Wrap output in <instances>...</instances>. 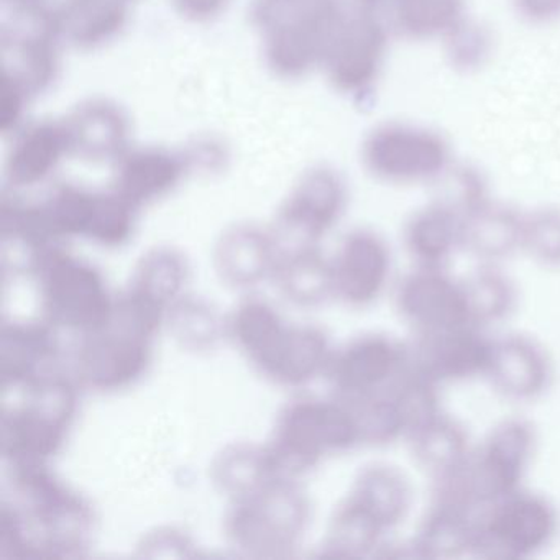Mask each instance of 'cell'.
<instances>
[{
	"label": "cell",
	"mask_w": 560,
	"mask_h": 560,
	"mask_svg": "<svg viewBox=\"0 0 560 560\" xmlns=\"http://www.w3.org/2000/svg\"><path fill=\"white\" fill-rule=\"evenodd\" d=\"M15 4H24V2H37V0H14Z\"/></svg>",
	"instance_id": "47"
},
{
	"label": "cell",
	"mask_w": 560,
	"mask_h": 560,
	"mask_svg": "<svg viewBox=\"0 0 560 560\" xmlns=\"http://www.w3.org/2000/svg\"><path fill=\"white\" fill-rule=\"evenodd\" d=\"M412 462L432 483L452 477L467 460L474 441L464 422L442 409L406 439Z\"/></svg>",
	"instance_id": "29"
},
{
	"label": "cell",
	"mask_w": 560,
	"mask_h": 560,
	"mask_svg": "<svg viewBox=\"0 0 560 560\" xmlns=\"http://www.w3.org/2000/svg\"><path fill=\"white\" fill-rule=\"evenodd\" d=\"M225 329L228 342L265 378L280 359L293 323L271 301L248 293L225 314Z\"/></svg>",
	"instance_id": "21"
},
{
	"label": "cell",
	"mask_w": 560,
	"mask_h": 560,
	"mask_svg": "<svg viewBox=\"0 0 560 560\" xmlns=\"http://www.w3.org/2000/svg\"><path fill=\"white\" fill-rule=\"evenodd\" d=\"M334 349L336 346L323 327L294 324L290 340L267 382L280 388H304L326 376Z\"/></svg>",
	"instance_id": "35"
},
{
	"label": "cell",
	"mask_w": 560,
	"mask_h": 560,
	"mask_svg": "<svg viewBox=\"0 0 560 560\" xmlns=\"http://www.w3.org/2000/svg\"><path fill=\"white\" fill-rule=\"evenodd\" d=\"M411 366L444 388L455 383L485 380L490 363L493 336L477 326H460L441 332L415 336Z\"/></svg>",
	"instance_id": "16"
},
{
	"label": "cell",
	"mask_w": 560,
	"mask_h": 560,
	"mask_svg": "<svg viewBox=\"0 0 560 560\" xmlns=\"http://www.w3.org/2000/svg\"><path fill=\"white\" fill-rule=\"evenodd\" d=\"M303 2H307V0H258L257 9H255L258 24L264 27L268 22L278 18V15L296 8V5L303 4Z\"/></svg>",
	"instance_id": "46"
},
{
	"label": "cell",
	"mask_w": 560,
	"mask_h": 560,
	"mask_svg": "<svg viewBox=\"0 0 560 560\" xmlns=\"http://www.w3.org/2000/svg\"><path fill=\"white\" fill-rule=\"evenodd\" d=\"M523 255L547 271H560V206L524 212Z\"/></svg>",
	"instance_id": "40"
},
{
	"label": "cell",
	"mask_w": 560,
	"mask_h": 560,
	"mask_svg": "<svg viewBox=\"0 0 560 560\" xmlns=\"http://www.w3.org/2000/svg\"><path fill=\"white\" fill-rule=\"evenodd\" d=\"M159 336V330L116 300L109 323L78 339L71 355V375L88 392L101 395L126 392L149 373Z\"/></svg>",
	"instance_id": "6"
},
{
	"label": "cell",
	"mask_w": 560,
	"mask_h": 560,
	"mask_svg": "<svg viewBox=\"0 0 560 560\" xmlns=\"http://www.w3.org/2000/svg\"><path fill=\"white\" fill-rule=\"evenodd\" d=\"M231 0H173L176 11L192 22H209L228 11Z\"/></svg>",
	"instance_id": "44"
},
{
	"label": "cell",
	"mask_w": 560,
	"mask_h": 560,
	"mask_svg": "<svg viewBox=\"0 0 560 560\" xmlns=\"http://www.w3.org/2000/svg\"><path fill=\"white\" fill-rule=\"evenodd\" d=\"M334 301L353 311L375 306L393 284L392 245L380 232L357 228L347 232L330 254Z\"/></svg>",
	"instance_id": "12"
},
{
	"label": "cell",
	"mask_w": 560,
	"mask_h": 560,
	"mask_svg": "<svg viewBox=\"0 0 560 560\" xmlns=\"http://www.w3.org/2000/svg\"><path fill=\"white\" fill-rule=\"evenodd\" d=\"M37 2L15 4L14 24L2 34V73L31 94L44 91L57 78L61 38L55 12L45 11Z\"/></svg>",
	"instance_id": "13"
},
{
	"label": "cell",
	"mask_w": 560,
	"mask_h": 560,
	"mask_svg": "<svg viewBox=\"0 0 560 560\" xmlns=\"http://www.w3.org/2000/svg\"><path fill=\"white\" fill-rule=\"evenodd\" d=\"M393 300L396 313L415 336L474 326L462 280L447 268L415 267L395 284Z\"/></svg>",
	"instance_id": "14"
},
{
	"label": "cell",
	"mask_w": 560,
	"mask_h": 560,
	"mask_svg": "<svg viewBox=\"0 0 560 560\" xmlns=\"http://www.w3.org/2000/svg\"><path fill=\"white\" fill-rule=\"evenodd\" d=\"M393 31L408 40L444 38L465 18L464 0H385Z\"/></svg>",
	"instance_id": "38"
},
{
	"label": "cell",
	"mask_w": 560,
	"mask_h": 560,
	"mask_svg": "<svg viewBox=\"0 0 560 560\" xmlns=\"http://www.w3.org/2000/svg\"><path fill=\"white\" fill-rule=\"evenodd\" d=\"M37 284L42 319L63 336H90L103 329L114 314L117 294L103 271L65 245L55 247L38 265Z\"/></svg>",
	"instance_id": "5"
},
{
	"label": "cell",
	"mask_w": 560,
	"mask_h": 560,
	"mask_svg": "<svg viewBox=\"0 0 560 560\" xmlns=\"http://www.w3.org/2000/svg\"><path fill=\"white\" fill-rule=\"evenodd\" d=\"M73 424L22 396H2L0 454L11 465L50 464Z\"/></svg>",
	"instance_id": "19"
},
{
	"label": "cell",
	"mask_w": 560,
	"mask_h": 560,
	"mask_svg": "<svg viewBox=\"0 0 560 560\" xmlns=\"http://www.w3.org/2000/svg\"><path fill=\"white\" fill-rule=\"evenodd\" d=\"M61 334L45 319H14L0 332V388L19 389L61 372Z\"/></svg>",
	"instance_id": "20"
},
{
	"label": "cell",
	"mask_w": 560,
	"mask_h": 560,
	"mask_svg": "<svg viewBox=\"0 0 560 560\" xmlns=\"http://www.w3.org/2000/svg\"><path fill=\"white\" fill-rule=\"evenodd\" d=\"M21 517L34 560H73L93 542L96 516L90 501L61 480L50 464L8 467L5 500Z\"/></svg>",
	"instance_id": "1"
},
{
	"label": "cell",
	"mask_w": 560,
	"mask_h": 560,
	"mask_svg": "<svg viewBox=\"0 0 560 560\" xmlns=\"http://www.w3.org/2000/svg\"><path fill=\"white\" fill-rule=\"evenodd\" d=\"M460 280L468 319L474 326L490 330L506 323L516 313L520 290L501 265H477Z\"/></svg>",
	"instance_id": "37"
},
{
	"label": "cell",
	"mask_w": 560,
	"mask_h": 560,
	"mask_svg": "<svg viewBox=\"0 0 560 560\" xmlns=\"http://www.w3.org/2000/svg\"><path fill=\"white\" fill-rule=\"evenodd\" d=\"M349 206L346 179L329 166H314L294 183L270 225L283 250L320 242L336 231Z\"/></svg>",
	"instance_id": "10"
},
{
	"label": "cell",
	"mask_w": 560,
	"mask_h": 560,
	"mask_svg": "<svg viewBox=\"0 0 560 560\" xmlns=\"http://www.w3.org/2000/svg\"><path fill=\"white\" fill-rule=\"evenodd\" d=\"M313 520V501L300 478L278 477L245 500L229 503L222 533L229 549L247 559L293 556Z\"/></svg>",
	"instance_id": "3"
},
{
	"label": "cell",
	"mask_w": 560,
	"mask_h": 560,
	"mask_svg": "<svg viewBox=\"0 0 560 560\" xmlns=\"http://www.w3.org/2000/svg\"><path fill=\"white\" fill-rule=\"evenodd\" d=\"M209 481L228 503L245 500L258 493L275 478L278 471L267 444L232 442L215 452L209 462Z\"/></svg>",
	"instance_id": "30"
},
{
	"label": "cell",
	"mask_w": 560,
	"mask_h": 560,
	"mask_svg": "<svg viewBox=\"0 0 560 560\" xmlns=\"http://www.w3.org/2000/svg\"><path fill=\"white\" fill-rule=\"evenodd\" d=\"M189 168L183 153L155 147L127 150L116 162L110 189L140 211L172 195Z\"/></svg>",
	"instance_id": "23"
},
{
	"label": "cell",
	"mask_w": 560,
	"mask_h": 560,
	"mask_svg": "<svg viewBox=\"0 0 560 560\" xmlns=\"http://www.w3.org/2000/svg\"><path fill=\"white\" fill-rule=\"evenodd\" d=\"M163 332L168 334L183 352L192 355H208L228 342L225 314L191 291L170 307Z\"/></svg>",
	"instance_id": "36"
},
{
	"label": "cell",
	"mask_w": 560,
	"mask_h": 560,
	"mask_svg": "<svg viewBox=\"0 0 560 560\" xmlns=\"http://www.w3.org/2000/svg\"><path fill=\"white\" fill-rule=\"evenodd\" d=\"M485 380L498 396L516 405L540 401L556 382V360L549 347L533 334L493 337Z\"/></svg>",
	"instance_id": "15"
},
{
	"label": "cell",
	"mask_w": 560,
	"mask_h": 560,
	"mask_svg": "<svg viewBox=\"0 0 560 560\" xmlns=\"http://www.w3.org/2000/svg\"><path fill=\"white\" fill-rule=\"evenodd\" d=\"M283 247L273 229L238 222L222 231L212 248V267L224 287L248 294L273 281Z\"/></svg>",
	"instance_id": "18"
},
{
	"label": "cell",
	"mask_w": 560,
	"mask_h": 560,
	"mask_svg": "<svg viewBox=\"0 0 560 560\" xmlns=\"http://www.w3.org/2000/svg\"><path fill=\"white\" fill-rule=\"evenodd\" d=\"M352 19L334 0H307L283 12L261 27L268 67L288 80L306 77L323 67L337 32Z\"/></svg>",
	"instance_id": "9"
},
{
	"label": "cell",
	"mask_w": 560,
	"mask_h": 560,
	"mask_svg": "<svg viewBox=\"0 0 560 560\" xmlns=\"http://www.w3.org/2000/svg\"><path fill=\"white\" fill-rule=\"evenodd\" d=\"M539 451V434L529 419L508 416L474 442L467 460L452 477L432 483V494L480 510L491 501L526 487Z\"/></svg>",
	"instance_id": "4"
},
{
	"label": "cell",
	"mask_w": 560,
	"mask_h": 560,
	"mask_svg": "<svg viewBox=\"0 0 560 560\" xmlns=\"http://www.w3.org/2000/svg\"><path fill=\"white\" fill-rule=\"evenodd\" d=\"M61 126L68 155L84 162L116 163L129 150V117L113 101H84L65 117Z\"/></svg>",
	"instance_id": "22"
},
{
	"label": "cell",
	"mask_w": 560,
	"mask_h": 560,
	"mask_svg": "<svg viewBox=\"0 0 560 560\" xmlns=\"http://www.w3.org/2000/svg\"><path fill=\"white\" fill-rule=\"evenodd\" d=\"M560 534V511L540 491L523 487L480 508L474 556L524 560L549 549Z\"/></svg>",
	"instance_id": "7"
},
{
	"label": "cell",
	"mask_w": 560,
	"mask_h": 560,
	"mask_svg": "<svg viewBox=\"0 0 560 560\" xmlns=\"http://www.w3.org/2000/svg\"><path fill=\"white\" fill-rule=\"evenodd\" d=\"M388 536L385 526L355 498L346 493L330 513L320 550L329 559L378 557Z\"/></svg>",
	"instance_id": "33"
},
{
	"label": "cell",
	"mask_w": 560,
	"mask_h": 560,
	"mask_svg": "<svg viewBox=\"0 0 560 560\" xmlns=\"http://www.w3.org/2000/svg\"><path fill=\"white\" fill-rule=\"evenodd\" d=\"M189 284L191 267L188 257L173 245H155L140 255L124 291L166 316L170 307L189 293Z\"/></svg>",
	"instance_id": "28"
},
{
	"label": "cell",
	"mask_w": 560,
	"mask_h": 560,
	"mask_svg": "<svg viewBox=\"0 0 560 560\" xmlns=\"http://www.w3.org/2000/svg\"><path fill=\"white\" fill-rule=\"evenodd\" d=\"M28 96L24 86L9 74L0 78V130L8 136L11 130H18L27 107Z\"/></svg>",
	"instance_id": "43"
},
{
	"label": "cell",
	"mask_w": 560,
	"mask_h": 560,
	"mask_svg": "<svg viewBox=\"0 0 560 560\" xmlns=\"http://www.w3.org/2000/svg\"><path fill=\"white\" fill-rule=\"evenodd\" d=\"M514 9L524 21L544 25L560 19V0H513Z\"/></svg>",
	"instance_id": "45"
},
{
	"label": "cell",
	"mask_w": 560,
	"mask_h": 560,
	"mask_svg": "<svg viewBox=\"0 0 560 560\" xmlns=\"http://www.w3.org/2000/svg\"><path fill=\"white\" fill-rule=\"evenodd\" d=\"M137 211L113 189L97 192L86 241L103 248H120L136 234Z\"/></svg>",
	"instance_id": "39"
},
{
	"label": "cell",
	"mask_w": 560,
	"mask_h": 560,
	"mask_svg": "<svg viewBox=\"0 0 560 560\" xmlns=\"http://www.w3.org/2000/svg\"><path fill=\"white\" fill-rule=\"evenodd\" d=\"M347 494L366 508L389 534L411 517L416 506V487L411 475L393 462L363 465Z\"/></svg>",
	"instance_id": "27"
},
{
	"label": "cell",
	"mask_w": 560,
	"mask_h": 560,
	"mask_svg": "<svg viewBox=\"0 0 560 560\" xmlns=\"http://www.w3.org/2000/svg\"><path fill=\"white\" fill-rule=\"evenodd\" d=\"M478 510L432 494L409 540L412 557L418 559H458L474 556Z\"/></svg>",
	"instance_id": "26"
},
{
	"label": "cell",
	"mask_w": 560,
	"mask_h": 560,
	"mask_svg": "<svg viewBox=\"0 0 560 560\" xmlns=\"http://www.w3.org/2000/svg\"><path fill=\"white\" fill-rule=\"evenodd\" d=\"M464 215V254L477 265H501L523 255L524 212L494 201L478 199Z\"/></svg>",
	"instance_id": "25"
},
{
	"label": "cell",
	"mask_w": 560,
	"mask_h": 560,
	"mask_svg": "<svg viewBox=\"0 0 560 560\" xmlns=\"http://www.w3.org/2000/svg\"><path fill=\"white\" fill-rule=\"evenodd\" d=\"M271 283L278 294L298 310H317L334 301L330 255L320 245L283 250Z\"/></svg>",
	"instance_id": "31"
},
{
	"label": "cell",
	"mask_w": 560,
	"mask_h": 560,
	"mask_svg": "<svg viewBox=\"0 0 560 560\" xmlns=\"http://www.w3.org/2000/svg\"><path fill=\"white\" fill-rule=\"evenodd\" d=\"M402 247L415 267L447 268L464 252V215L451 198L416 209L401 232Z\"/></svg>",
	"instance_id": "24"
},
{
	"label": "cell",
	"mask_w": 560,
	"mask_h": 560,
	"mask_svg": "<svg viewBox=\"0 0 560 560\" xmlns=\"http://www.w3.org/2000/svg\"><path fill=\"white\" fill-rule=\"evenodd\" d=\"M448 65L460 73H475L490 61L494 37L481 22L464 18L444 37Z\"/></svg>",
	"instance_id": "41"
},
{
	"label": "cell",
	"mask_w": 560,
	"mask_h": 560,
	"mask_svg": "<svg viewBox=\"0 0 560 560\" xmlns=\"http://www.w3.org/2000/svg\"><path fill=\"white\" fill-rule=\"evenodd\" d=\"M388 50V28L380 15L352 19L337 32L323 61L334 90L347 96L372 91Z\"/></svg>",
	"instance_id": "17"
},
{
	"label": "cell",
	"mask_w": 560,
	"mask_h": 560,
	"mask_svg": "<svg viewBox=\"0 0 560 560\" xmlns=\"http://www.w3.org/2000/svg\"><path fill=\"white\" fill-rule=\"evenodd\" d=\"M411 370V346L388 332H363L334 349L327 383L353 401L392 389Z\"/></svg>",
	"instance_id": "11"
},
{
	"label": "cell",
	"mask_w": 560,
	"mask_h": 560,
	"mask_svg": "<svg viewBox=\"0 0 560 560\" xmlns=\"http://www.w3.org/2000/svg\"><path fill=\"white\" fill-rule=\"evenodd\" d=\"M265 444L280 475L300 480L329 458L362 447L352 406L336 395H300L288 401Z\"/></svg>",
	"instance_id": "2"
},
{
	"label": "cell",
	"mask_w": 560,
	"mask_h": 560,
	"mask_svg": "<svg viewBox=\"0 0 560 560\" xmlns=\"http://www.w3.org/2000/svg\"><path fill=\"white\" fill-rule=\"evenodd\" d=\"M61 38L81 50L113 42L129 21L127 0H65L55 12Z\"/></svg>",
	"instance_id": "34"
},
{
	"label": "cell",
	"mask_w": 560,
	"mask_h": 560,
	"mask_svg": "<svg viewBox=\"0 0 560 560\" xmlns=\"http://www.w3.org/2000/svg\"><path fill=\"white\" fill-rule=\"evenodd\" d=\"M199 556L191 534L178 526H156L143 533L136 544L137 559L179 560Z\"/></svg>",
	"instance_id": "42"
},
{
	"label": "cell",
	"mask_w": 560,
	"mask_h": 560,
	"mask_svg": "<svg viewBox=\"0 0 560 560\" xmlns=\"http://www.w3.org/2000/svg\"><path fill=\"white\" fill-rule=\"evenodd\" d=\"M362 163L372 178L385 185H425L451 170L452 150L444 136L428 127L383 122L363 140Z\"/></svg>",
	"instance_id": "8"
},
{
	"label": "cell",
	"mask_w": 560,
	"mask_h": 560,
	"mask_svg": "<svg viewBox=\"0 0 560 560\" xmlns=\"http://www.w3.org/2000/svg\"><path fill=\"white\" fill-rule=\"evenodd\" d=\"M68 155L63 126L54 120L32 124L15 137L5 162V178L12 191L31 189L50 178Z\"/></svg>",
	"instance_id": "32"
}]
</instances>
